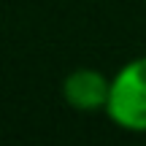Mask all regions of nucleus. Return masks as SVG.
Masks as SVG:
<instances>
[{"label": "nucleus", "instance_id": "obj_1", "mask_svg": "<svg viewBox=\"0 0 146 146\" xmlns=\"http://www.w3.org/2000/svg\"><path fill=\"white\" fill-rule=\"evenodd\" d=\"M106 116L125 133H146V54L133 57L111 76Z\"/></svg>", "mask_w": 146, "mask_h": 146}, {"label": "nucleus", "instance_id": "obj_2", "mask_svg": "<svg viewBox=\"0 0 146 146\" xmlns=\"http://www.w3.org/2000/svg\"><path fill=\"white\" fill-rule=\"evenodd\" d=\"M108 92L111 78L95 68H76L62 78V100L73 111H81V114L106 111Z\"/></svg>", "mask_w": 146, "mask_h": 146}]
</instances>
